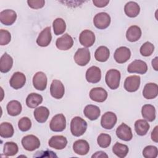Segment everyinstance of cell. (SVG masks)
<instances>
[{
  "instance_id": "26",
  "label": "cell",
  "mask_w": 158,
  "mask_h": 158,
  "mask_svg": "<svg viewBox=\"0 0 158 158\" xmlns=\"http://www.w3.org/2000/svg\"><path fill=\"white\" fill-rule=\"evenodd\" d=\"M124 12L128 17L134 18L139 14L140 7L136 2L130 1L125 5Z\"/></svg>"
},
{
  "instance_id": "4",
  "label": "cell",
  "mask_w": 158,
  "mask_h": 158,
  "mask_svg": "<svg viewBox=\"0 0 158 158\" xmlns=\"http://www.w3.org/2000/svg\"><path fill=\"white\" fill-rule=\"evenodd\" d=\"M74 60L80 66H85L88 64L91 59L89 50L85 48H79L74 54Z\"/></svg>"
},
{
  "instance_id": "24",
  "label": "cell",
  "mask_w": 158,
  "mask_h": 158,
  "mask_svg": "<svg viewBox=\"0 0 158 158\" xmlns=\"http://www.w3.org/2000/svg\"><path fill=\"white\" fill-rule=\"evenodd\" d=\"M83 113L85 117L90 120H95L99 117L101 110L97 106L89 104L85 106L83 110Z\"/></svg>"
},
{
  "instance_id": "44",
  "label": "cell",
  "mask_w": 158,
  "mask_h": 158,
  "mask_svg": "<svg viewBox=\"0 0 158 158\" xmlns=\"http://www.w3.org/2000/svg\"><path fill=\"white\" fill-rule=\"evenodd\" d=\"M109 2V1H104V0H93V3L97 7H106Z\"/></svg>"
},
{
  "instance_id": "33",
  "label": "cell",
  "mask_w": 158,
  "mask_h": 158,
  "mask_svg": "<svg viewBox=\"0 0 158 158\" xmlns=\"http://www.w3.org/2000/svg\"><path fill=\"white\" fill-rule=\"evenodd\" d=\"M150 125L146 120L139 119L135 123V130L138 135L144 136L149 131Z\"/></svg>"
},
{
  "instance_id": "23",
  "label": "cell",
  "mask_w": 158,
  "mask_h": 158,
  "mask_svg": "<svg viewBox=\"0 0 158 158\" xmlns=\"http://www.w3.org/2000/svg\"><path fill=\"white\" fill-rule=\"evenodd\" d=\"M158 94V86L154 83L146 84L143 90V95L147 99H154Z\"/></svg>"
},
{
  "instance_id": "39",
  "label": "cell",
  "mask_w": 158,
  "mask_h": 158,
  "mask_svg": "<svg viewBox=\"0 0 158 158\" xmlns=\"http://www.w3.org/2000/svg\"><path fill=\"white\" fill-rule=\"evenodd\" d=\"M158 154V150L156 146L149 145L146 146L143 151V156L145 158H156Z\"/></svg>"
},
{
  "instance_id": "32",
  "label": "cell",
  "mask_w": 158,
  "mask_h": 158,
  "mask_svg": "<svg viewBox=\"0 0 158 158\" xmlns=\"http://www.w3.org/2000/svg\"><path fill=\"white\" fill-rule=\"evenodd\" d=\"M7 113L10 116H17L19 115L22 109V105L20 102L16 100H12L8 102L6 106Z\"/></svg>"
},
{
  "instance_id": "13",
  "label": "cell",
  "mask_w": 158,
  "mask_h": 158,
  "mask_svg": "<svg viewBox=\"0 0 158 158\" xmlns=\"http://www.w3.org/2000/svg\"><path fill=\"white\" fill-rule=\"evenodd\" d=\"M79 41L85 48L91 47L95 42V35L92 31L85 30L81 32L79 36Z\"/></svg>"
},
{
  "instance_id": "27",
  "label": "cell",
  "mask_w": 158,
  "mask_h": 158,
  "mask_svg": "<svg viewBox=\"0 0 158 158\" xmlns=\"http://www.w3.org/2000/svg\"><path fill=\"white\" fill-rule=\"evenodd\" d=\"M141 30L138 26L132 25L128 28L126 32V38L130 42H135L141 38Z\"/></svg>"
},
{
  "instance_id": "29",
  "label": "cell",
  "mask_w": 158,
  "mask_h": 158,
  "mask_svg": "<svg viewBox=\"0 0 158 158\" xmlns=\"http://www.w3.org/2000/svg\"><path fill=\"white\" fill-rule=\"evenodd\" d=\"M141 114L144 120L152 122L156 118V109L151 104H145L142 107Z\"/></svg>"
},
{
  "instance_id": "40",
  "label": "cell",
  "mask_w": 158,
  "mask_h": 158,
  "mask_svg": "<svg viewBox=\"0 0 158 158\" xmlns=\"http://www.w3.org/2000/svg\"><path fill=\"white\" fill-rule=\"evenodd\" d=\"M154 51V46L152 43L147 41L144 43L140 48L139 51L143 56L148 57L151 56Z\"/></svg>"
},
{
  "instance_id": "25",
  "label": "cell",
  "mask_w": 158,
  "mask_h": 158,
  "mask_svg": "<svg viewBox=\"0 0 158 158\" xmlns=\"http://www.w3.org/2000/svg\"><path fill=\"white\" fill-rule=\"evenodd\" d=\"M35 120L39 123H44L49 115V109L44 106H40L36 108L33 112Z\"/></svg>"
},
{
  "instance_id": "15",
  "label": "cell",
  "mask_w": 158,
  "mask_h": 158,
  "mask_svg": "<svg viewBox=\"0 0 158 158\" xmlns=\"http://www.w3.org/2000/svg\"><path fill=\"white\" fill-rule=\"evenodd\" d=\"M51 40L52 35L51 33V27H47L40 33L36 39V43L41 47H46L49 45Z\"/></svg>"
},
{
  "instance_id": "6",
  "label": "cell",
  "mask_w": 158,
  "mask_h": 158,
  "mask_svg": "<svg viewBox=\"0 0 158 158\" xmlns=\"http://www.w3.org/2000/svg\"><path fill=\"white\" fill-rule=\"evenodd\" d=\"M110 17L106 12H99L93 19L94 25L98 29L104 30L107 28L110 23Z\"/></svg>"
},
{
  "instance_id": "31",
  "label": "cell",
  "mask_w": 158,
  "mask_h": 158,
  "mask_svg": "<svg viewBox=\"0 0 158 158\" xmlns=\"http://www.w3.org/2000/svg\"><path fill=\"white\" fill-rule=\"evenodd\" d=\"M43 96L38 93H32L26 98V104L30 108H35L43 102Z\"/></svg>"
},
{
  "instance_id": "16",
  "label": "cell",
  "mask_w": 158,
  "mask_h": 158,
  "mask_svg": "<svg viewBox=\"0 0 158 158\" xmlns=\"http://www.w3.org/2000/svg\"><path fill=\"white\" fill-rule=\"evenodd\" d=\"M115 133L119 139L125 141H130L133 138L131 129L124 123H122L117 128Z\"/></svg>"
},
{
  "instance_id": "28",
  "label": "cell",
  "mask_w": 158,
  "mask_h": 158,
  "mask_svg": "<svg viewBox=\"0 0 158 158\" xmlns=\"http://www.w3.org/2000/svg\"><path fill=\"white\" fill-rule=\"evenodd\" d=\"M13 65V59L7 53L5 52L0 59V71L7 73L10 71Z\"/></svg>"
},
{
  "instance_id": "45",
  "label": "cell",
  "mask_w": 158,
  "mask_h": 158,
  "mask_svg": "<svg viewBox=\"0 0 158 158\" xmlns=\"http://www.w3.org/2000/svg\"><path fill=\"white\" fill-rule=\"evenodd\" d=\"M40 153H41L43 154V155H41L40 157H57V156L55 154V152L51 151H38Z\"/></svg>"
},
{
  "instance_id": "7",
  "label": "cell",
  "mask_w": 158,
  "mask_h": 158,
  "mask_svg": "<svg viewBox=\"0 0 158 158\" xmlns=\"http://www.w3.org/2000/svg\"><path fill=\"white\" fill-rule=\"evenodd\" d=\"M117 121V115L112 112H106L101 119V125L102 128L106 130H111L114 128Z\"/></svg>"
},
{
  "instance_id": "12",
  "label": "cell",
  "mask_w": 158,
  "mask_h": 158,
  "mask_svg": "<svg viewBox=\"0 0 158 158\" xmlns=\"http://www.w3.org/2000/svg\"><path fill=\"white\" fill-rule=\"evenodd\" d=\"M65 93V88L63 83L59 80H52L50 86V93L52 97L55 99H61Z\"/></svg>"
},
{
  "instance_id": "41",
  "label": "cell",
  "mask_w": 158,
  "mask_h": 158,
  "mask_svg": "<svg viewBox=\"0 0 158 158\" xmlns=\"http://www.w3.org/2000/svg\"><path fill=\"white\" fill-rule=\"evenodd\" d=\"M18 127L19 130L22 131H27L29 130L31 127V120L27 117L21 118L19 120Z\"/></svg>"
},
{
  "instance_id": "21",
  "label": "cell",
  "mask_w": 158,
  "mask_h": 158,
  "mask_svg": "<svg viewBox=\"0 0 158 158\" xmlns=\"http://www.w3.org/2000/svg\"><path fill=\"white\" fill-rule=\"evenodd\" d=\"M48 144L52 148L57 150H61L66 147L67 144V139L62 135H55L49 139Z\"/></svg>"
},
{
  "instance_id": "19",
  "label": "cell",
  "mask_w": 158,
  "mask_h": 158,
  "mask_svg": "<svg viewBox=\"0 0 158 158\" xmlns=\"http://www.w3.org/2000/svg\"><path fill=\"white\" fill-rule=\"evenodd\" d=\"M86 80L91 83H97L101 79V69L96 66H91L86 72Z\"/></svg>"
},
{
  "instance_id": "8",
  "label": "cell",
  "mask_w": 158,
  "mask_h": 158,
  "mask_svg": "<svg viewBox=\"0 0 158 158\" xmlns=\"http://www.w3.org/2000/svg\"><path fill=\"white\" fill-rule=\"evenodd\" d=\"M130 57L131 51L128 48L125 46L118 48L114 54V58L118 64H123L126 62L128 60Z\"/></svg>"
},
{
  "instance_id": "43",
  "label": "cell",
  "mask_w": 158,
  "mask_h": 158,
  "mask_svg": "<svg viewBox=\"0 0 158 158\" xmlns=\"http://www.w3.org/2000/svg\"><path fill=\"white\" fill-rule=\"evenodd\" d=\"M28 6L33 9H38L43 7L45 4L44 0H28L27 1Z\"/></svg>"
},
{
  "instance_id": "2",
  "label": "cell",
  "mask_w": 158,
  "mask_h": 158,
  "mask_svg": "<svg viewBox=\"0 0 158 158\" xmlns=\"http://www.w3.org/2000/svg\"><path fill=\"white\" fill-rule=\"evenodd\" d=\"M120 78L121 75L118 70L116 69H110L106 74L105 80L107 86L110 89H116L119 86Z\"/></svg>"
},
{
  "instance_id": "10",
  "label": "cell",
  "mask_w": 158,
  "mask_h": 158,
  "mask_svg": "<svg viewBox=\"0 0 158 158\" xmlns=\"http://www.w3.org/2000/svg\"><path fill=\"white\" fill-rule=\"evenodd\" d=\"M140 82V77L138 75L129 76L126 78L124 81V88L128 92H135L139 88Z\"/></svg>"
},
{
  "instance_id": "22",
  "label": "cell",
  "mask_w": 158,
  "mask_h": 158,
  "mask_svg": "<svg viewBox=\"0 0 158 158\" xmlns=\"http://www.w3.org/2000/svg\"><path fill=\"white\" fill-rule=\"evenodd\" d=\"M73 150L78 155L85 156L89 151V143L85 139L77 140L73 144Z\"/></svg>"
},
{
  "instance_id": "36",
  "label": "cell",
  "mask_w": 158,
  "mask_h": 158,
  "mask_svg": "<svg viewBox=\"0 0 158 158\" xmlns=\"http://www.w3.org/2000/svg\"><path fill=\"white\" fill-rule=\"evenodd\" d=\"M54 33L56 35H60L64 33L66 30V24L62 18L56 19L52 23Z\"/></svg>"
},
{
  "instance_id": "5",
  "label": "cell",
  "mask_w": 158,
  "mask_h": 158,
  "mask_svg": "<svg viewBox=\"0 0 158 158\" xmlns=\"http://www.w3.org/2000/svg\"><path fill=\"white\" fill-rule=\"evenodd\" d=\"M22 144L23 148L28 151H33L40 146V141L38 137L33 135L25 136L22 139Z\"/></svg>"
},
{
  "instance_id": "46",
  "label": "cell",
  "mask_w": 158,
  "mask_h": 158,
  "mask_svg": "<svg viewBox=\"0 0 158 158\" xmlns=\"http://www.w3.org/2000/svg\"><path fill=\"white\" fill-rule=\"evenodd\" d=\"M157 128L158 127L157 126H156L154 128V130H152V133H151V139L154 141L155 143H157L158 140H157Z\"/></svg>"
},
{
  "instance_id": "18",
  "label": "cell",
  "mask_w": 158,
  "mask_h": 158,
  "mask_svg": "<svg viewBox=\"0 0 158 158\" xmlns=\"http://www.w3.org/2000/svg\"><path fill=\"white\" fill-rule=\"evenodd\" d=\"M26 82V77L25 74L20 72H15L9 80L10 86L15 89H19L22 88Z\"/></svg>"
},
{
  "instance_id": "3",
  "label": "cell",
  "mask_w": 158,
  "mask_h": 158,
  "mask_svg": "<svg viewBox=\"0 0 158 158\" xmlns=\"http://www.w3.org/2000/svg\"><path fill=\"white\" fill-rule=\"evenodd\" d=\"M66 127V119L62 114H58L54 115L49 123L50 129L55 132H60Z\"/></svg>"
},
{
  "instance_id": "14",
  "label": "cell",
  "mask_w": 158,
  "mask_h": 158,
  "mask_svg": "<svg viewBox=\"0 0 158 158\" xmlns=\"http://www.w3.org/2000/svg\"><path fill=\"white\" fill-rule=\"evenodd\" d=\"M47 77L43 72H36L33 77V85L37 90H44L47 86Z\"/></svg>"
},
{
  "instance_id": "1",
  "label": "cell",
  "mask_w": 158,
  "mask_h": 158,
  "mask_svg": "<svg viewBox=\"0 0 158 158\" xmlns=\"http://www.w3.org/2000/svg\"><path fill=\"white\" fill-rule=\"evenodd\" d=\"M87 129V122L81 117L77 116L72 118L70 122V131L74 136H82Z\"/></svg>"
},
{
  "instance_id": "17",
  "label": "cell",
  "mask_w": 158,
  "mask_h": 158,
  "mask_svg": "<svg viewBox=\"0 0 158 158\" xmlns=\"http://www.w3.org/2000/svg\"><path fill=\"white\" fill-rule=\"evenodd\" d=\"M17 19L16 12L12 9H5L0 12L1 22L7 26L12 25Z\"/></svg>"
},
{
  "instance_id": "34",
  "label": "cell",
  "mask_w": 158,
  "mask_h": 158,
  "mask_svg": "<svg viewBox=\"0 0 158 158\" xmlns=\"http://www.w3.org/2000/svg\"><path fill=\"white\" fill-rule=\"evenodd\" d=\"M14 130L12 125L9 122H2L0 125V136L1 138H8L14 135Z\"/></svg>"
},
{
  "instance_id": "9",
  "label": "cell",
  "mask_w": 158,
  "mask_h": 158,
  "mask_svg": "<svg viewBox=\"0 0 158 158\" xmlns=\"http://www.w3.org/2000/svg\"><path fill=\"white\" fill-rule=\"evenodd\" d=\"M148 65L147 64L141 60H135L131 62L128 67L127 71L129 73H136L143 75L147 72Z\"/></svg>"
},
{
  "instance_id": "37",
  "label": "cell",
  "mask_w": 158,
  "mask_h": 158,
  "mask_svg": "<svg viewBox=\"0 0 158 158\" xmlns=\"http://www.w3.org/2000/svg\"><path fill=\"white\" fill-rule=\"evenodd\" d=\"M19 151L17 144L12 141L6 142L4 145L3 153L6 157L15 156Z\"/></svg>"
},
{
  "instance_id": "20",
  "label": "cell",
  "mask_w": 158,
  "mask_h": 158,
  "mask_svg": "<svg viewBox=\"0 0 158 158\" xmlns=\"http://www.w3.org/2000/svg\"><path fill=\"white\" fill-rule=\"evenodd\" d=\"M90 99L97 102H102L107 98V92L106 89L101 87L92 88L89 91Z\"/></svg>"
},
{
  "instance_id": "35",
  "label": "cell",
  "mask_w": 158,
  "mask_h": 158,
  "mask_svg": "<svg viewBox=\"0 0 158 158\" xmlns=\"http://www.w3.org/2000/svg\"><path fill=\"white\" fill-rule=\"evenodd\" d=\"M128 147L126 144H121L117 142L112 147V152L117 157L123 158L127 156L128 153Z\"/></svg>"
},
{
  "instance_id": "47",
  "label": "cell",
  "mask_w": 158,
  "mask_h": 158,
  "mask_svg": "<svg viewBox=\"0 0 158 158\" xmlns=\"http://www.w3.org/2000/svg\"><path fill=\"white\" fill-rule=\"evenodd\" d=\"M92 158H94V157H96V158H98V157H108V156L107 155V154L103 151H97L94 154L92 155L91 156Z\"/></svg>"
},
{
  "instance_id": "48",
  "label": "cell",
  "mask_w": 158,
  "mask_h": 158,
  "mask_svg": "<svg viewBox=\"0 0 158 158\" xmlns=\"http://www.w3.org/2000/svg\"><path fill=\"white\" fill-rule=\"evenodd\" d=\"M157 60H158V57H156L154 59H152V66L153 67V69L156 70V71H157L158 70V68H157Z\"/></svg>"
},
{
  "instance_id": "30",
  "label": "cell",
  "mask_w": 158,
  "mask_h": 158,
  "mask_svg": "<svg viewBox=\"0 0 158 158\" xmlns=\"http://www.w3.org/2000/svg\"><path fill=\"white\" fill-rule=\"evenodd\" d=\"M110 56L109 49L104 46H101L97 48L94 52V57L97 61L101 62H106Z\"/></svg>"
},
{
  "instance_id": "38",
  "label": "cell",
  "mask_w": 158,
  "mask_h": 158,
  "mask_svg": "<svg viewBox=\"0 0 158 158\" xmlns=\"http://www.w3.org/2000/svg\"><path fill=\"white\" fill-rule=\"evenodd\" d=\"M97 142L101 148H106L111 143V136L109 134L101 133L97 138Z\"/></svg>"
},
{
  "instance_id": "42",
  "label": "cell",
  "mask_w": 158,
  "mask_h": 158,
  "mask_svg": "<svg viewBox=\"0 0 158 158\" xmlns=\"http://www.w3.org/2000/svg\"><path fill=\"white\" fill-rule=\"evenodd\" d=\"M11 40V35L6 30L1 29L0 30V44L1 46L7 45Z\"/></svg>"
},
{
  "instance_id": "11",
  "label": "cell",
  "mask_w": 158,
  "mask_h": 158,
  "mask_svg": "<svg viewBox=\"0 0 158 158\" xmlns=\"http://www.w3.org/2000/svg\"><path fill=\"white\" fill-rule=\"evenodd\" d=\"M73 44L72 37L68 33H65L62 36L58 38L56 41L57 48L61 51H67L70 49Z\"/></svg>"
}]
</instances>
